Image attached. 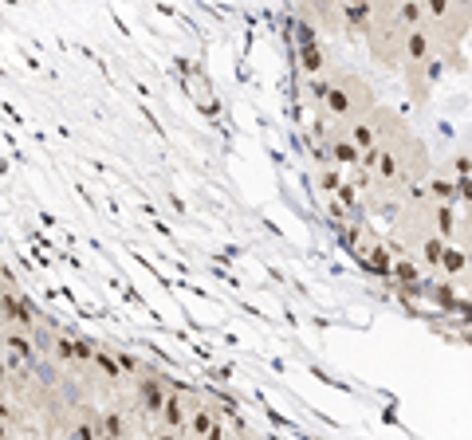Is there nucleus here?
<instances>
[{"label": "nucleus", "instance_id": "nucleus-6", "mask_svg": "<svg viewBox=\"0 0 472 440\" xmlns=\"http://www.w3.org/2000/svg\"><path fill=\"white\" fill-rule=\"evenodd\" d=\"M213 429H217V421H213V413H209V409H205V405H197L193 413H189V436H193V440H205V436H209Z\"/></svg>", "mask_w": 472, "mask_h": 440}, {"label": "nucleus", "instance_id": "nucleus-8", "mask_svg": "<svg viewBox=\"0 0 472 440\" xmlns=\"http://www.w3.org/2000/svg\"><path fill=\"white\" fill-rule=\"evenodd\" d=\"M68 440H99V413L87 417V421H79L75 429H71Z\"/></svg>", "mask_w": 472, "mask_h": 440}, {"label": "nucleus", "instance_id": "nucleus-13", "mask_svg": "<svg viewBox=\"0 0 472 440\" xmlns=\"http://www.w3.org/2000/svg\"><path fill=\"white\" fill-rule=\"evenodd\" d=\"M0 354H4V330H0Z\"/></svg>", "mask_w": 472, "mask_h": 440}, {"label": "nucleus", "instance_id": "nucleus-11", "mask_svg": "<svg viewBox=\"0 0 472 440\" xmlns=\"http://www.w3.org/2000/svg\"><path fill=\"white\" fill-rule=\"evenodd\" d=\"M154 440H177V432H169V429H161V432H158V436H154Z\"/></svg>", "mask_w": 472, "mask_h": 440}, {"label": "nucleus", "instance_id": "nucleus-9", "mask_svg": "<svg viewBox=\"0 0 472 440\" xmlns=\"http://www.w3.org/2000/svg\"><path fill=\"white\" fill-rule=\"evenodd\" d=\"M0 421H4V424H12V421H16V413H12V405H9V401H0Z\"/></svg>", "mask_w": 472, "mask_h": 440}, {"label": "nucleus", "instance_id": "nucleus-1", "mask_svg": "<svg viewBox=\"0 0 472 440\" xmlns=\"http://www.w3.org/2000/svg\"><path fill=\"white\" fill-rule=\"evenodd\" d=\"M4 354L16 358L20 365H36V362H40V350H36L32 334H24V330H16V326L4 330Z\"/></svg>", "mask_w": 472, "mask_h": 440}, {"label": "nucleus", "instance_id": "nucleus-4", "mask_svg": "<svg viewBox=\"0 0 472 440\" xmlns=\"http://www.w3.org/2000/svg\"><path fill=\"white\" fill-rule=\"evenodd\" d=\"M95 370H99L102 378L110 381V385H114V381H122V378H127V373H122V365H118V358H114V350H110V346H102L99 354H95Z\"/></svg>", "mask_w": 472, "mask_h": 440}, {"label": "nucleus", "instance_id": "nucleus-10", "mask_svg": "<svg viewBox=\"0 0 472 440\" xmlns=\"http://www.w3.org/2000/svg\"><path fill=\"white\" fill-rule=\"evenodd\" d=\"M173 67L181 71V75H189V71H193V63H189V60H181V55H177V60H173Z\"/></svg>", "mask_w": 472, "mask_h": 440}, {"label": "nucleus", "instance_id": "nucleus-7", "mask_svg": "<svg viewBox=\"0 0 472 440\" xmlns=\"http://www.w3.org/2000/svg\"><path fill=\"white\" fill-rule=\"evenodd\" d=\"M99 436L122 440V413H118V409H102L99 413Z\"/></svg>", "mask_w": 472, "mask_h": 440}, {"label": "nucleus", "instance_id": "nucleus-14", "mask_svg": "<svg viewBox=\"0 0 472 440\" xmlns=\"http://www.w3.org/2000/svg\"><path fill=\"white\" fill-rule=\"evenodd\" d=\"M99 440H110V436H99Z\"/></svg>", "mask_w": 472, "mask_h": 440}, {"label": "nucleus", "instance_id": "nucleus-15", "mask_svg": "<svg viewBox=\"0 0 472 440\" xmlns=\"http://www.w3.org/2000/svg\"><path fill=\"white\" fill-rule=\"evenodd\" d=\"M0 291H4V287H0Z\"/></svg>", "mask_w": 472, "mask_h": 440}, {"label": "nucleus", "instance_id": "nucleus-2", "mask_svg": "<svg viewBox=\"0 0 472 440\" xmlns=\"http://www.w3.org/2000/svg\"><path fill=\"white\" fill-rule=\"evenodd\" d=\"M161 429L177 432V436L189 429V413H186V405H181V397H177V393H169L166 405H161Z\"/></svg>", "mask_w": 472, "mask_h": 440}, {"label": "nucleus", "instance_id": "nucleus-12", "mask_svg": "<svg viewBox=\"0 0 472 440\" xmlns=\"http://www.w3.org/2000/svg\"><path fill=\"white\" fill-rule=\"evenodd\" d=\"M0 440H9V424L0 421Z\"/></svg>", "mask_w": 472, "mask_h": 440}, {"label": "nucleus", "instance_id": "nucleus-5", "mask_svg": "<svg viewBox=\"0 0 472 440\" xmlns=\"http://www.w3.org/2000/svg\"><path fill=\"white\" fill-rule=\"evenodd\" d=\"M51 358L59 365H71L75 362V330H59L55 334V346H51Z\"/></svg>", "mask_w": 472, "mask_h": 440}, {"label": "nucleus", "instance_id": "nucleus-3", "mask_svg": "<svg viewBox=\"0 0 472 440\" xmlns=\"http://www.w3.org/2000/svg\"><path fill=\"white\" fill-rule=\"evenodd\" d=\"M138 397H142V409H146V413H158V417H161V405H166L169 393L161 390V381H142V378H138Z\"/></svg>", "mask_w": 472, "mask_h": 440}]
</instances>
